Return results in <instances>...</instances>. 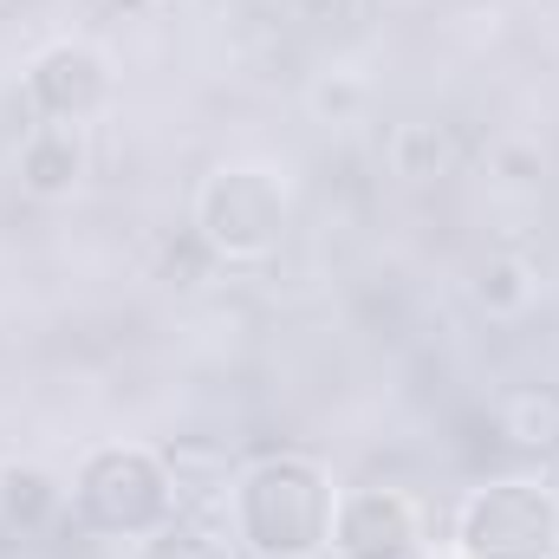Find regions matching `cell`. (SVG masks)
<instances>
[{
    "label": "cell",
    "instance_id": "1",
    "mask_svg": "<svg viewBox=\"0 0 559 559\" xmlns=\"http://www.w3.org/2000/svg\"><path fill=\"white\" fill-rule=\"evenodd\" d=\"M228 501H235V540L254 559H319L332 547L338 488L306 455H267V462H254L228 488Z\"/></svg>",
    "mask_w": 559,
    "mask_h": 559
},
{
    "label": "cell",
    "instance_id": "2",
    "mask_svg": "<svg viewBox=\"0 0 559 559\" xmlns=\"http://www.w3.org/2000/svg\"><path fill=\"white\" fill-rule=\"evenodd\" d=\"M72 514L92 527V534H156L176 521V481L163 468V455L150 449H98L85 455L79 468V488H72Z\"/></svg>",
    "mask_w": 559,
    "mask_h": 559
},
{
    "label": "cell",
    "instance_id": "3",
    "mask_svg": "<svg viewBox=\"0 0 559 559\" xmlns=\"http://www.w3.org/2000/svg\"><path fill=\"white\" fill-rule=\"evenodd\" d=\"M286 182L261 163H222L195 195V235L222 261H267L286 241Z\"/></svg>",
    "mask_w": 559,
    "mask_h": 559
},
{
    "label": "cell",
    "instance_id": "4",
    "mask_svg": "<svg viewBox=\"0 0 559 559\" xmlns=\"http://www.w3.org/2000/svg\"><path fill=\"white\" fill-rule=\"evenodd\" d=\"M462 559H554L559 554V495L540 481H488L455 514Z\"/></svg>",
    "mask_w": 559,
    "mask_h": 559
},
{
    "label": "cell",
    "instance_id": "5",
    "mask_svg": "<svg viewBox=\"0 0 559 559\" xmlns=\"http://www.w3.org/2000/svg\"><path fill=\"white\" fill-rule=\"evenodd\" d=\"M26 105L39 124H85L111 105V66L85 39H59L26 66Z\"/></svg>",
    "mask_w": 559,
    "mask_h": 559
},
{
    "label": "cell",
    "instance_id": "6",
    "mask_svg": "<svg viewBox=\"0 0 559 559\" xmlns=\"http://www.w3.org/2000/svg\"><path fill=\"white\" fill-rule=\"evenodd\" d=\"M338 559H417L423 554V514L404 488H358L338 495L332 521Z\"/></svg>",
    "mask_w": 559,
    "mask_h": 559
},
{
    "label": "cell",
    "instance_id": "7",
    "mask_svg": "<svg viewBox=\"0 0 559 559\" xmlns=\"http://www.w3.org/2000/svg\"><path fill=\"white\" fill-rule=\"evenodd\" d=\"M85 176V138L79 124H33L26 143H20V182L26 195L52 202V195H72Z\"/></svg>",
    "mask_w": 559,
    "mask_h": 559
},
{
    "label": "cell",
    "instance_id": "8",
    "mask_svg": "<svg viewBox=\"0 0 559 559\" xmlns=\"http://www.w3.org/2000/svg\"><path fill=\"white\" fill-rule=\"evenodd\" d=\"M462 156H468V143L455 138V124H442V118H404L384 138V163L404 182H442V176L462 169Z\"/></svg>",
    "mask_w": 559,
    "mask_h": 559
},
{
    "label": "cell",
    "instance_id": "9",
    "mask_svg": "<svg viewBox=\"0 0 559 559\" xmlns=\"http://www.w3.org/2000/svg\"><path fill=\"white\" fill-rule=\"evenodd\" d=\"M495 423L514 449L527 455H559V384H514L501 404H495Z\"/></svg>",
    "mask_w": 559,
    "mask_h": 559
},
{
    "label": "cell",
    "instance_id": "10",
    "mask_svg": "<svg viewBox=\"0 0 559 559\" xmlns=\"http://www.w3.org/2000/svg\"><path fill=\"white\" fill-rule=\"evenodd\" d=\"M59 481L33 462H0V527L7 534H39L59 514Z\"/></svg>",
    "mask_w": 559,
    "mask_h": 559
},
{
    "label": "cell",
    "instance_id": "11",
    "mask_svg": "<svg viewBox=\"0 0 559 559\" xmlns=\"http://www.w3.org/2000/svg\"><path fill=\"white\" fill-rule=\"evenodd\" d=\"M468 293H475V306L488 319H521L540 299V267L527 254H488L475 267V280H468Z\"/></svg>",
    "mask_w": 559,
    "mask_h": 559
},
{
    "label": "cell",
    "instance_id": "12",
    "mask_svg": "<svg viewBox=\"0 0 559 559\" xmlns=\"http://www.w3.org/2000/svg\"><path fill=\"white\" fill-rule=\"evenodd\" d=\"M306 111H312V124H325V131H352V124H365V111H371V79L352 72V66L312 72V79H306Z\"/></svg>",
    "mask_w": 559,
    "mask_h": 559
},
{
    "label": "cell",
    "instance_id": "13",
    "mask_svg": "<svg viewBox=\"0 0 559 559\" xmlns=\"http://www.w3.org/2000/svg\"><path fill=\"white\" fill-rule=\"evenodd\" d=\"M163 468H169L176 495H182V488H189V495L228 488V449H215V442H169V449H163Z\"/></svg>",
    "mask_w": 559,
    "mask_h": 559
},
{
    "label": "cell",
    "instance_id": "14",
    "mask_svg": "<svg viewBox=\"0 0 559 559\" xmlns=\"http://www.w3.org/2000/svg\"><path fill=\"white\" fill-rule=\"evenodd\" d=\"M481 169H488L495 182H508V189H540V182H547V156L521 138L488 143V163H481Z\"/></svg>",
    "mask_w": 559,
    "mask_h": 559
},
{
    "label": "cell",
    "instance_id": "15",
    "mask_svg": "<svg viewBox=\"0 0 559 559\" xmlns=\"http://www.w3.org/2000/svg\"><path fill=\"white\" fill-rule=\"evenodd\" d=\"M138 559H235L228 540H215V534H202V527H156V540L143 547Z\"/></svg>",
    "mask_w": 559,
    "mask_h": 559
}]
</instances>
